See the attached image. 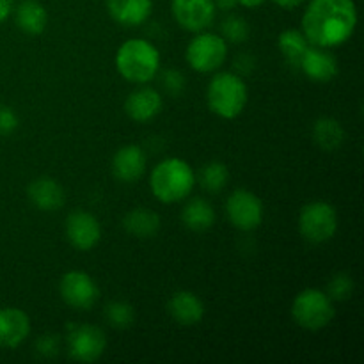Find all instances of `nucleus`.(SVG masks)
Masks as SVG:
<instances>
[{"label":"nucleus","mask_w":364,"mask_h":364,"mask_svg":"<svg viewBox=\"0 0 364 364\" xmlns=\"http://www.w3.org/2000/svg\"><path fill=\"white\" fill-rule=\"evenodd\" d=\"M358 25L354 0H311L302 14V34L313 46L334 48L352 38Z\"/></svg>","instance_id":"1"},{"label":"nucleus","mask_w":364,"mask_h":364,"mask_svg":"<svg viewBox=\"0 0 364 364\" xmlns=\"http://www.w3.org/2000/svg\"><path fill=\"white\" fill-rule=\"evenodd\" d=\"M196 185L194 169L185 160L171 156L156 164L149 178V188L160 203L173 205L191 196Z\"/></svg>","instance_id":"2"},{"label":"nucleus","mask_w":364,"mask_h":364,"mask_svg":"<svg viewBox=\"0 0 364 364\" xmlns=\"http://www.w3.org/2000/svg\"><path fill=\"white\" fill-rule=\"evenodd\" d=\"M116 70L132 84H148L160 70V52L148 39H128L117 48Z\"/></svg>","instance_id":"3"},{"label":"nucleus","mask_w":364,"mask_h":364,"mask_svg":"<svg viewBox=\"0 0 364 364\" xmlns=\"http://www.w3.org/2000/svg\"><path fill=\"white\" fill-rule=\"evenodd\" d=\"M247 85L238 75L220 71L206 87V102L210 110L223 119H235L247 105Z\"/></svg>","instance_id":"4"},{"label":"nucleus","mask_w":364,"mask_h":364,"mask_svg":"<svg viewBox=\"0 0 364 364\" xmlns=\"http://www.w3.org/2000/svg\"><path fill=\"white\" fill-rule=\"evenodd\" d=\"M336 309L333 299L318 288H306L291 304V316L295 323L306 331H320L333 322Z\"/></svg>","instance_id":"5"},{"label":"nucleus","mask_w":364,"mask_h":364,"mask_svg":"<svg viewBox=\"0 0 364 364\" xmlns=\"http://www.w3.org/2000/svg\"><path fill=\"white\" fill-rule=\"evenodd\" d=\"M299 231L311 244H326L338 231V213L331 203L313 201L299 213Z\"/></svg>","instance_id":"6"},{"label":"nucleus","mask_w":364,"mask_h":364,"mask_svg":"<svg viewBox=\"0 0 364 364\" xmlns=\"http://www.w3.org/2000/svg\"><path fill=\"white\" fill-rule=\"evenodd\" d=\"M185 57L192 70L199 73H213L228 57V43L223 36L213 32H198L185 50Z\"/></svg>","instance_id":"7"},{"label":"nucleus","mask_w":364,"mask_h":364,"mask_svg":"<svg viewBox=\"0 0 364 364\" xmlns=\"http://www.w3.org/2000/svg\"><path fill=\"white\" fill-rule=\"evenodd\" d=\"M68 354L77 363H95L107 348V336L100 327L84 326L71 327L68 334Z\"/></svg>","instance_id":"8"},{"label":"nucleus","mask_w":364,"mask_h":364,"mask_svg":"<svg viewBox=\"0 0 364 364\" xmlns=\"http://www.w3.org/2000/svg\"><path fill=\"white\" fill-rule=\"evenodd\" d=\"M59 294L70 308L87 311L98 301L100 288L89 274L82 270H71L60 277Z\"/></svg>","instance_id":"9"},{"label":"nucleus","mask_w":364,"mask_h":364,"mask_svg":"<svg viewBox=\"0 0 364 364\" xmlns=\"http://www.w3.org/2000/svg\"><path fill=\"white\" fill-rule=\"evenodd\" d=\"M226 213L235 228L242 231H252L263 223V203L255 192L238 188L228 198Z\"/></svg>","instance_id":"10"},{"label":"nucleus","mask_w":364,"mask_h":364,"mask_svg":"<svg viewBox=\"0 0 364 364\" xmlns=\"http://www.w3.org/2000/svg\"><path fill=\"white\" fill-rule=\"evenodd\" d=\"M171 11L180 27L188 32H203L215 20L213 0H173Z\"/></svg>","instance_id":"11"},{"label":"nucleus","mask_w":364,"mask_h":364,"mask_svg":"<svg viewBox=\"0 0 364 364\" xmlns=\"http://www.w3.org/2000/svg\"><path fill=\"white\" fill-rule=\"evenodd\" d=\"M66 238L78 251H91L102 238V226L92 213L75 210L66 219Z\"/></svg>","instance_id":"12"},{"label":"nucleus","mask_w":364,"mask_h":364,"mask_svg":"<svg viewBox=\"0 0 364 364\" xmlns=\"http://www.w3.org/2000/svg\"><path fill=\"white\" fill-rule=\"evenodd\" d=\"M299 68L309 80L327 84L338 75V59L329 52V48L309 45Z\"/></svg>","instance_id":"13"},{"label":"nucleus","mask_w":364,"mask_h":364,"mask_svg":"<svg viewBox=\"0 0 364 364\" xmlns=\"http://www.w3.org/2000/svg\"><path fill=\"white\" fill-rule=\"evenodd\" d=\"M31 334V320L18 308H0V347L16 348Z\"/></svg>","instance_id":"14"},{"label":"nucleus","mask_w":364,"mask_h":364,"mask_svg":"<svg viewBox=\"0 0 364 364\" xmlns=\"http://www.w3.org/2000/svg\"><path fill=\"white\" fill-rule=\"evenodd\" d=\"M146 160L144 151L139 146L128 144L123 146L116 151L112 160V173L123 183H135L146 173Z\"/></svg>","instance_id":"15"},{"label":"nucleus","mask_w":364,"mask_h":364,"mask_svg":"<svg viewBox=\"0 0 364 364\" xmlns=\"http://www.w3.org/2000/svg\"><path fill=\"white\" fill-rule=\"evenodd\" d=\"M162 105V95L156 89L142 87L130 92V96L124 102V110H127L130 119L137 121V123H148L159 116Z\"/></svg>","instance_id":"16"},{"label":"nucleus","mask_w":364,"mask_h":364,"mask_svg":"<svg viewBox=\"0 0 364 364\" xmlns=\"http://www.w3.org/2000/svg\"><path fill=\"white\" fill-rule=\"evenodd\" d=\"M27 196L32 205L41 212H55V210L63 208L64 201H66L64 188L53 178L48 176L32 181L27 188Z\"/></svg>","instance_id":"17"},{"label":"nucleus","mask_w":364,"mask_h":364,"mask_svg":"<svg viewBox=\"0 0 364 364\" xmlns=\"http://www.w3.org/2000/svg\"><path fill=\"white\" fill-rule=\"evenodd\" d=\"M167 309H169V315L173 316L174 322L187 327L196 326L205 316V304L192 291H176L171 297Z\"/></svg>","instance_id":"18"},{"label":"nucleus","mask_w":364,"mask_h":364,"mask_svg":"<svg viewBox=\"0 0 364 364\" xmlns=\"http://www.w3.org/2000/svg\"><path fill=\"white\" fill-rule=\"evenodd\" d=\"M110 16L124 27H137L144 23L153 11L151 0H109Z\"/></svg>","instance_id":"19"},{"label":"nucleus","mask_w":364,"mask_h":364,"mask_svg":"<svg viewBox=\"0 0 364 364\" xmlns=\"http://www.w3.org/2000/svg\"><path fill=\"white\" fill-rule=\"evenodd\" d=\"M14 20L20 31H23L28 36L41 34L48 23V13L45 7L36 0H23L20 6L16 7L14 13Z\"/></svg>","instance_id":"20"},{"label":"nucleus","mask_w":364,"mask_h":364,"mask_svg":"<svg viewBox=\"0 0 364 364\" xmlns=\"http://www.w3.org/2000/svg\"><path fill=\"white\" fill-rule=\"evenodd\" d=\"M160 217L159 213L148 208H135L127 213L123 219V228L127 233L135 238H153L160 231Z\"/></svg>","instance_id":"21"},{"label":"nucleus","mask_w":364,"mask_h":364,"mask_svg":"<svg viewBox=\"0 0 364 364\" xmlns=\"http://www.w3.org/2000/svg\"><path fill=\"white\" fill-rule=\"evenodd\" d=\"M181 223L191 231H206L215 224V210L206 199L194 198L181 210Z\"/></svg>","instance_id":"22"},{"label":"nucleus","mask_w":364,"mask_h":364,"mask_svg":"<svg viewBox=\"0 0 364 364\" xmlns=\"http://www.w3.org/2000/svg\"><path fill=\"white\" fill-rule=\"evenodd\" d=\"M313 139L323 151H336L343 144L345 132L334 117H320L313 127Z\"/></svg>","instance_id":"23"},{"label":"nucleus","mask_w":364,"mask_h":364,"mask_svg":"<svg viewBox=\"0 0 364 364\" xmlns=\"http://www.w3.org/2000/svg\"><path fill=\"white\" fill-rule=\"evenodd\" d=\"M277 46H279L281 53L287 59L290 66L299 68L302 57H304L306 50L309 48V41L302 31H295V28H288V31L281 32L277 38Z\"/></svg>","instance_id":"24"},{"label":"nucleus","mask_w":364,"mask_h":364,"mask_svg":"<svg viewBox=\"0 0 364 364\" xmlns=\"http://www.w3.org/2000/svg\"><path fill=\"white\" fill-rule=\"evenodd\" d=\"M228 180H230V173H228V167L223 162H210L199 173V183L205 191L217 192L223 191L226 187Z\"/></svg>","instance_id":"25"},{"label":"nucleus","mask_w":364,"mask_h":364,"mask_svg":"<svg viewBox=\"0 0 364 364\" xmlns=\"http://www.w3.org/2000/svg\"><path fill=\"white\" fill-rule=\"evenodd\" d=\"M105 318L116 329H128L135 320V309L124 301H114L105 308Z\"/></svg>","instance_id":"26"},{"label":"nucleus","mask_w":364,"mask_h":364,"mask_svg":"<svg viewBox=\"0 0 364 364\" xmlns=\"http://www.w3.org/2000/svg\"><path fill=\"white\" fill-rule=\"evenodd\" d=\"M220 32H223V38L226 39V43H244L249 38V25L238 14H230L223 20L220 23Z\"/></svg>","instance_id":"27"},{"label":"nucleus","mask_w":364,"mask_h":364,"mask_svg":"<svg viewBox=\"0 0 364 364\" xmlns=\"http://www.w3.org/2000/svg\"><path fill=\"white\" fill-rule=\"evenodd\" d=\"M352 291H354V281L348 274H336L327 288V295L333 301H347L350 299Z\"/></svg>","instance_id":"28"},{"label":"nucleus","mask_w":364,"mask_h":364,"mask_svg":"<svg viewBox=\"0 0 364 364\" xmlns=\"http://www.w3.org/2000/svg\"><path fill=\"white\" fill-rule=\"evenodd\" d=\"M36 350L43 358H55L60 350V340L57 334H43L38 341H36Z\"/></svg>","instance_id":"29"},{"label":"nucleus","mask_w":364,"mask_h":364,"mask_svg":"<svg viewBox=\"0 0 364 364\" xmlns=\"http://www.w3.org/2000/svg\"><path fill=\"white\" fill-rule=\"evenodd\" d=\"M162 85L171 96H178L185 91V77L176 70H167L162 75Z\"/></svg>","instance_id":"30"},{"label":"nucleus","mask_w":364,"mask_h":364,"mask_svg":"<svg viewBox=\"0 0 364 364\" xmlns=\"http://www.w3.org/2000/svg\"><path fill=\"white\" fill-rule=\"evenodd\" d=\"M18 116L11 107L0 105V137H7V135L14 134L18 128Z\"/></svg>","instance_id":"31"},{"label":"nucleus","mask_w":364,"mask_h":364,"mask_svg":"<svg viewBox=\"0 0 364 364\" xmlns=\"http://www.w3.org/2000/svg\"><path fill=\"white\" fill-rule=\"evenodd\" d=\"M13 13V0H0V25Z\"/></svg>","instance_id":"32"},{"label":"nucleus","mask_w":364,"mask_h":364,"mask_svg":"<svg viewBox=\"0 0 364 364\" xmlns=\"http://www.w3.org/2000/svg\"><path fill=\"white\" fill-rule=\"evenodd\" d=\"M217 9H223V11H231L235 6L238 4V0H213Z\"/></svg>","instance_id":"33"},{"label":"nucleus","mask_w":364,"mask_h":364,"mask_svg":"<svg viewBox=\"0 0 364 364\" xmlns=\"http://www.w3.org/2000/svg\"><path fill=\"white\" fill-rule=\"evenodd\" d=\"M274 2H276L277 6L284 7V9H294V7L301 6L304 0H274Z\"/></svg>","instance_id":"34"},{"label":"nucleus","mask_w":364,"mask_h":364,"mask_svg":"<svg viewBox=\"0 0 364 364\" xmlns=\"http://www.w3.org/2000/svg\"><path fill=\"white\" fill-rule=\"evenodd\" d=\"M263 2H265V0H238V4H242V6L245 7H258L262 6Z\"/></svg>","instance_id":"35"}]
</instances>
